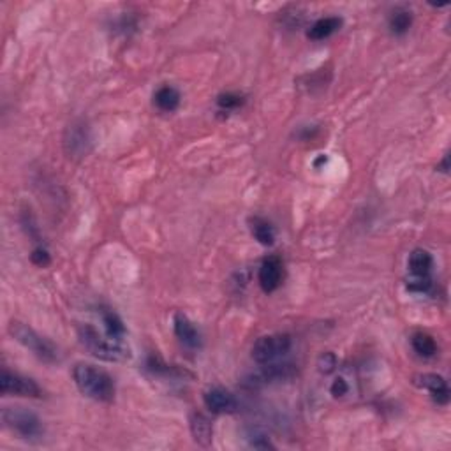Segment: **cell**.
<instances>
[{
    "mask_svg": "<svg viewBox=\"0 0 451 451\" xmlns=\"http://www.w3.org/2000/svg\"><path fill=\"white\" fill-rule=\"evenodd\" d=\"M72 379L85 397L97 402H112L115 398V383L112 376L89 363H78L72 369Z\"/></svg>",
    "mask_w": 451,
    "mask_h": 451,
    "instance_id": "1",
    "label": "cell"
},
{
    "mask_svg": "<svg viewBox=\"0 0 451 451\" xmlns=\"http://www.w3.org/2000/svg\"><path fill=\"white\" fill-rule=\"evenodd\" d=\"M203 401L207 409H210L214 414L234 413L238 409V402L234 395H231L224 388H212V390L205 391Z\"/></svg>",
    "mask_w": 451,
    "mask_h": 451,
    "instance_id": "9",
    "label": "cell"
},
{
    "mask_svg": "<svg viewBox=\"0 0 451 451\" xmlns=\"http://www.w3.org/2000/svg\"><path fill=\"white\" fill-rule=\"evenodd\" d=\"M173 328H175V335L178 337V340L187 347H200L201 339H200V332L196 330V326L189 321L183 314H175L173 317Z\"/></svg>",
    "mask_w": 451,
    "mask_h": 451,
    "instance_id": "13",
    "label": "cell"
},
{
    "mask_svg": "<svg viewBox=\"0 0 451 451\" xmlns=\"http://www.w3.org/2000/svg\"><path fill=\"white\" fill-rule=\"evenodd\" d=\"M407 266H409L414 278H430L434 259H432L430 252H427L425 249H416V251L411 252Z\"/></svg>",
    "mask_w": 451,
    "mask_h": 451,
    "instance_id": "14",
    "label": "cell"
},
{
    "mask_svg": "<svg viewBox=\"0 0 451 451\" xmlns=\"http://www.w3.org/2000/svg\"><path fill=\"white\" fill-rule=\"evenodd\" d=\"M2 421L7 428L16 432L21 439H27V441H36L43 435L41 420L25 407H4Z\"/></svg>",
    "mask_w": 451,
    "mask_h": 451,
    "instance_id": "4",
    "label": "cell"
},
{
    "mask_svg": "<svg viewBox=\"0 0 451 451\" xmlns=\"http://www.w3.org/2000/svg\"><path fill=\"white\" fill-rule=\"evenodd\" d=\"M251 231L254 234L256 240L261 245H273L275 241V231L270 226L268 221L261 217H252L251 219Z\"/></svg>",
    "mask_w": 451,
    "mask_h": 451,
    "instance_id": "19",
    "label": "cell"
},
{
    "mask_svg": "<svg viewBox=\"0 0 451 451\" xmlns=\"http://www.w3.org/2000/svg\"><path fill=\"white\" fill-rule=\"evenodd\" d=\"M31 258H32V263H34V265H38V266H48V265H50V254H48L46 249H43V247L34 249V252H32Z\"/></svg>",
    "mask_w": 451,
    "mask_h": 451,
    "instance_id": "25",
    "label": "cell"
},
{
    "mask_svg": "<svg viewBox=\"0 0 451 451\" xmlns=\"http://www.w3.org/2000/svg\"><path fill=\"white\" fill-rule=\"evenodd\" d=\"M190 434H192L194 441L203 448H208L214 441V427H212L210 420L201 413L190 414Z\"/></svg>",
    "mask_w": 451,
    "mask_h": 451,
    "instance_id": "12",
    "label": "cell"
},
{
    "mask_svg": "<svg viewBox=\"0 0 451 451\" xmlns=\"http://www.w3.org/2000/svg\"><path fill=\"white\" fill-rule=\"evenodd\" d=\"M347 391H349V384H347L346 379H342V377H337L332 383V386H330V393L335 398L344 397V395H347Z\"/></svg>",
    "mask_w": 451,
    "mask_h": 451,
    "instance_id": "23",
    "label": "cell"
},
{
    "mask_svg": "<svg viewBox=\"0 0 451 451\" xmlns=\"http://www.w3.org/2000/svg\"><path fill=\"white\" fill-rule=\"evenodd\" d=\"M9 333L13 335V339L16 340V342H20L21 346L27 347L28 351H32L39 360L46 363H55L58 360L57 347H55L50 340L45 339V337L39 335L36 330H32L31 326L25 325V322H11Z\"/></svg>",
    "mask_w": 451,
    "mask_h": 451,
    "instance_id": "3",
    "label": "cell"
},
{
    "mask_svg": "<svg viewBox=\"0 0 451 451\" xmlns=\"http://www.w3.org/2000/svg\"><path fill=\"white\" fill-rule=\"evenodd\" d=\"M411 344H413V349L423 358H432L438 354V342H435L434 337L428 335V333H414L413 339H411Z\"/></svg>",
    "mask_w": 451,
    "mask_h": 451,
    "instance_id": "17",
    "label": "cell"
},
{
    "mask_svg": "<svg viewBox=\"0 0 451 451\" xmlns=\"http://www.w3.org/2000/svg\"><path fill=\"white\" fill-rule=\"evenodd\" d=\"M241 102H244L241 95L231 94V92L219 95V99H217V104L221 106L222 109H237L238 106H241Z\"/></svg>",
    "mask_w": 451,
    "mask_h": 451,
    "instance_id": "21",
    "label": "cell"
},
{
    "mask_svg": "<svg viewBox=\"0 0 451 451\" xmlns=\"http://www.w3.org/2000/svg\"><path fill=\"white\" fill-rule=\"evenodd\" d=\"M295 376V369L293 365H268L258 374H252L247 379L249 386H265V384L275 383V381L289 379Z\"/></svg>",
    "mask_w": 451,
    "mask_h": 451,
    "instance_id": "11",
    "label": "cell"
},
{
    "mask_svg": "<svg viewBox=\"0 0 451 451\" xmlns=\"http://www.w3.org/2000/svg\"><path fill=\"white\" fill-rule=\"evenodd\" d=\"M64 148L69 157H83L90 152L92 148V134L90 127L85 122L78 120L72 122L65 129L64 134Z\"/></svg>",
    "mask_w": 451,
    "mask_h": 451,
    "instance_id": "7",
    "label": "cell"
},
{
    "mask_svg": "<svg viewBox=\"0 0 451 451\" xmlns=\"http://www.w3.org/2000/svg\"><path fill=\"white\" fill-rule=\"evenodd\" d=\"M101 317H102V325H104L106 328V335L112 337V339L122 340V337L126 335V326H124L122 319L119 317V314L113 313V310L109 309H102Z\"/></svg>",
    "mask_w": 451,
    "mask_h": 451,
    "instance_id": "18",
    "label": "cell"
},
{
    "mask_svg": "<svg viewBox=\"0 0 451 451\" xmlns=\"http://www.w3.org/2000/svg\"><path fill=\"white\" fill-rule=\"evenodd\" d=\"M414 384L430 391L432 398L438 404L446 406L450 402V388L445 377L438 376V374H420L414 377Z\"/></svg>",
    "mask_w": 451,
    "mask_h": 451,
    "instance_id": "10",
    "label": "cell"
},
{
    "mask_svg": "<svg viewBox=\"0 0 451 451\" xmlns=\"http://www.w3.org/2000/svg\"><path fill=\"white\" fill-rule=\"evenodd\" d=\"M251 446L252 448H258V450L275 448V446L270 442V439L266 438L265 434H261V432H254V434L251 435Z\"/></svg>",
    "mask_w": 451,
    "mask_h": 451,
    "instance_id": "24",
    "label": "cell"
},
{
    "mask_svg": "<svg viewBox=\"0 0 451 451\" xmlns=\"http://www.w3.org/2000/svg\"><path fill=\"white\" fill-rule=\"evenodd\" d=\"M340 27H342V20H340L339 16L321 18V20H317L316 23L310 27V31L307 32V36H309V39H313V41H322V39L335 34Z\"/></svg>",
    "mask_w": 451,
    "mask_h": 451,
    "instance_id": "15",
    "label": "cell"
},
{
    "mask_svg": "<svg viewBox=\"0 0 451 451\" xmlns=\"http://www.w3.org/2000/svg\"><path fill=\"white\" fill-rule=\"evenodd\" d=\"M80 340L95 358L104 362H127L131 360V349L122 344V340L102 337L94 326L80 328Z\"/></svg>",
    "mask_w": 451,
    "mask_h": 451,
    "instance_id": "2",
    "label": "cell"
},
{
    "mask_svg": "<svg viewBox=\"0 0 451 451\" xmlns=\"http://www.w3.org/2000/svg\"><path fill=\"white\" fill-rule=\"evenodd\" d=\"M0 391L4 395H16V397H32L39 398L43 395L41 388L31 377L20 376V374L9 372L7 369L2 370L0 376Z\"/></svg>",
    "mask_w": 451,
    "mask_h": 451,
    "instance_id": "6",
    "label": "cell"
},
{
    "mask_svg": "<svg viewBox=\"0 0 451 451\" xmlns=\"http://www.w3.org/2000/svg\"><path fill=\"white\" fill-rule=\"evenodd\" d=\"M413 25V16H411V11L406 9H397L390 18V28L391 32H395L397 36L406 34L407 31Z\"/></svg>",
    "mask_w": 451,
    "mask_h": 451,
    "instance_id": "20",
    "label": "cell"
},
{
    "mask_svg": "<svg viewBox=\"0 0 451 451\" xmlns=\"http://www.w3.org/2000/svg\"><path fill=\"white\" fill-rule=\"evenodd\" d=\"M258 281L265 293H273L275 289L281 288L282 281H284V265H282V259L277 258V256L266 258L263 261V265L259 266Z\"/></svg>",
    "mask_w": 451,
    "mask_h": 451,
    "instance_id": "8",
    "label": "cell"
},
{
    "mask_svg": "<svg viewBox=\"0 0 451 451\" xmlns=\"http://www.w3.org/2000/svg\"><path fill=\"white\" fill-rule=\"evenodd\" d=\"M317 366L322 374H330L335 370L337 366V358L333 353H322L317 360Z\"/></svg>",
    "mask_w": 451,
    "mask_h": 451,
    "instance_id": "22",
    "label": "cell"
},
{
    "mask_svg": "<svg viewBox=\"0 0 451 451\" xmlns=\"http://www.w3.org/2000/svg\"><path fill=\"white\" fill-rule=\"evenodd\" d=\"M291 349V337L286 333L263 335L252 346V358L258 363H271Z\"/></svg>",
    "mask_w": 451,
    "mask_h": 451,
    "instance_id": "5",
    "label": "cell"
},
{
    "mask_svg": "<svg viewBox=\"0 0 451 451\" xmlns=\"http://www.w3.org/2000/svg\"><path fill=\"white\" fill-rule=\"evenodd\" d=\"M180 101H182L180 92L175 89V87H170V85L161 87V89L156 92V95H153V102H156L157 108H159L161 112H166V113L175 112V109L180 106Z\"/></svg>",
    "mask_w": 451,
    "mask_h": 451,
    "instance_id": "16",
    "label": "cell"
}]
</instances>
